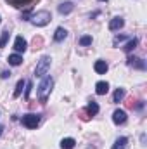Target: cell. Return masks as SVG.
<instances>
[{
	"instance_id": "obj_1",
	"label": "cell",
	"mask_w": 147,
	"mask_h": 149,
	"mask_svg": "<svg viewBox=\"0 0 147 149\" xmlns=\"http://www.w3.org/2000/svg\"><path fill=\"white\" fill-rule=\"evenodd\" d=\"M52 85H54L52 76H45V78L42 80V83L38 85V97H40V101H42V102H45V101H47V95L50 94Z\"/></svg>"
},
{
	"instance_id": "obj_2",
	"label": "cell",
	"mask_w": 147,
	"mask_h": 149,
	"mask_svg": "<svg viewBox=\"0 0 147 149\" xmlns=\"http://www.w3.org/2000/svg\"><path fill=\"white\" fill-rule=\"evenodd\" d=\"M50 19H52V16H50V12L49 10H38L37 14H33L31 16V23L35 24V26H45V24H49L50 23Z\"/></svg>"
},
{
	"instance_id": "obj_3",
	"label": "cell",
	"mask_w": 147,
	"mask_h": 149,
	"mask_svg": "<svg viewBox=\"0 0 147 149\" xmlns=\"http://www.w3.org/2000/svg\"><path fill=\"white\" fill-rule=\"evenodd\" d=\"M50 61H52V59H50L49 56H43V57L38 61L37 68H35V74H37V76H40V78H42V76H45V74H47V71L50 70Z\"/></svg>"
},
{
	"instance_id": "obj_4",
	"label": "cell",
	"mask_w": 147,
	"mask_h": 149,
	"mask_svg": "<svg viewBox=\"0 0 147 149\" xmlns=\"http://www.w3.org/2000/svg\"><path fill=\"white\" fill-rule=\"evenodd\" d=\"M21 121L26 128H37L38 123H40V116L38 114H24Z\"/></svg>"
},
{
	"instance_id": "obj_5",
	"label": "cell",
	"mask_w": 147,
	"mask_h": 149,
	"mask_svg": "<svg viewBox=\"0 0 147 149\" xmlns=\"http://www.w3.org/2000/svg\"><path fill=\"white\" fill-rule=\"evenodd\" d=\"M26 47H28V43H26V40H24V38L21 37V35H19V37H16V40H14V50H16L17 54H19V52H24V50H26Z\"/></svg>"
},
{
	"instance_id": "obj_6",
	"label": "cell",
	"mask_w": 147,
	"mask_h": 149,
	"mask_svg": "<svg viewBox=\"0 0 147 149\" xmlns=\"http://www.w3.org/2000/svg\"><path fill=\"white\" fill-rule=\"evenodd\" d=\"M112 121L116 125H123L126 121V113L123 111V109H116V111L112 113Z\"/></svg>"
},
{
	"instance_id": "obj_7",
	"label": "cell",
	"mask_w": 147,
	"mask_h": 149,
	"mask_svg": "<svg viewBox=\"0 0 147 149\" xmlns=\"http://www.w3.org/2000/svg\"><path fill=\"white\" fill-rule=\"evenodd\" d=\"M125 26V21L121 19V17H112L109 23V30L111 31H116V30H119V28H123Z\"/></svg>"
},
{
	"instance_id": "obj_8",
	"label": "cell",
	"mask_w": 147,
	"mask_h": 149,
	"mask_svg": "<svg viewBox=\"0 0 147 149\" xmlns=\"http://www.w3.org/2000/svg\"><path fill=\"white\" fill-rule=\"evenodd\" d=\"M95 92H97L99 95H106V94L109 92V83H107V81H99V83L95 85Z\"/></svg>"
},
{
	"instance_id": "obj_9",
	"label": "cell",
	"mask_w": 147,
	"mask_h": 149,
	"mask_svg": "<svg viewBox=\"0 0 147 149\" xmlns=\"http://www.w3.org/2000/svg\"><path fill=\"white\" fill-rule=\"evenodd\" d=\"M94 68H95V71H97L99 74H104L106 71H107V63H106V61H95Z\"/></svg>"
},
{
	"instance_id": "obj_10",
	"label": "cell",
	"mask_w": 147,
	"mask_h": 149,
	"mask_svg": "<svg viewBox=\"0 0 147 149\" xmlns=\"http://www.w3.org/2000/svg\"><path fill=\"white\" fill-rule=\"evenodd\" d=\"M9 64L10 66H19V64H23V56H19V54H12V56H9Z\"/></svg>"
},
{
	"instance_id": "obj_11",
	"label": "cell",
	"mask_w": 147,
	"mask_h": 149,
	"mask_svg": "<svg viewBox=\"0 0 147 149\" xmlns=\"http://www.w3.org/2000/svg\"><path fill=\"white\" fill-rule=\"evenodd\" d=\"M33 0H7V3H10L12 7H28L30 3H31Z\"/></svg>"
},
{
	"instance_id": "obj_12",
	"label": "cell",
	"mask_w": 147,
	"mask_h": 149,
	"mask_svg": "<svg viewBox=\"0 0 147 149\" xmlns=\"http://www.w3.org/2000/svg\"><path fill=\"white\" fill-rule=\"evenodd\" d=\"M73 9H74V5L71 2H62V3L59 5V12H61V14H69Z\"/></svg>"
},
{
	"instance_id": "obj_13",
	"label": "cell",
	"mask_w": 147,
	"mask_h": 149,
	"mask_svg": "<svg viewBox=\"0 0 147 149\" xmlns=\"http://www.w3.org/2000/svg\"><path fill=\"white\" fill-rule=\"evenodd\" d=\"M128 64H130V66H135V68H139V70H144V68H146L144 61L139 59V57H130V59H128Z\"/></svg>"
},
{
	"instance_id": "obj_14",
	"label": "cell",
	"mask_w": 147,
	"mask_h": 149,
	"mask_svg": "<svg viewBox=\"0 0 147 149\" xmlns=\"http://www.w3.org/2000/svg\"><path fill=\"white\" fill-rule=\"evenodd\" d=\"M66 37H68V31H66L64 28H57L55 33H54V40H55V42H62Z\"/></svg>"
},
{
	"instance_id": "obj_15",
	"label": "cell",
	"mask_w": 147,
	"mask_h": 149,
	"mask_svg": "<svg viewBox=\"0 0 147 149\" xmlns=\"http://www.w3.org/2000/svg\"><path fill=\"white\" fill-rule=\"evenodd\" d=\"M125 94H126L125 88H116V92H114V95H112V101H114V102H121L123 97H125Z\"/></svg>"
},
{
	"instance_id": "obj_16",
	"label": "cell",
	"mask_w": 147,
	"mask_h": 149,
	"mask_svg": "<svg viewBox=\"0 0 147 149\" xmlns=\"http://www.w3.org/2000/svg\"><path fill=\"white\" fill-rule=\"evenodd\" d=\"M74 139H71V137H68V139H62L61 141V148L62 149H73L74 148Z\"/></svg>"
},
{
	"instance_id": "obj_17",
	"label": "cell",
	"mask_w": 147,
	"mask_h": 149,
	"mask_svg": "<svg viewBox=\"0 0 147 149\" xmlns=\"http://www.w3.org/2000/svg\"><path fill=\"white\" fill-rule=\"evenodd\" d=\"M87 113H88L90 116H95V114L99 113V106H97V102H94V101H92V102L87 106Z\"/></svg>"
},
{
	"instance_id": "obj_18",
	"label": "cell",
	"mask_w": 147,
	"mask_h": 149,
	"mask_svg": "<svg viewBox=\"0 0 147 149\" xmlns=\"http://www.w3.org/2000/svg\"><path fill=\"white\" fill-rule=\"evenodd\" d=\"M135 47H137V38H132V40H128V43L123 47V50H125V52H132Z\"/></svg>"
},
{
	"instance_id": "obj_19",
	"label": "cell",
	"mask_w": 147,
	"mask_h": 149,
	"mask_svg": "<svg viewBox=\"0 0 147 149\" xmlns=\"http://www.w3.org/2000/svg\"><path fill=\"white\" fill-rule=\"evenodd\" d=\"M24 85H26V81H24V80H19V81H17V85H16V90H14V97H19V95H21V92H23Z\"/></svg>"
},
{
	"instance_id": "obj_20",
	"label": "cell",
	"mask_w": 147,
	"mask_h": 149,
	"mask_svg": "<svg viewBox=\"0 0 147 149\" xmlns=\"http://www.w3.org/2000/svg\"><path fill=\"white\" fill-rule=\"evenodd\" d=\"M126 137H119L116 142H114V146H112V149H125V146H126Z\"/></svg>"
},
{
	"instance_id": "obj_21",
	"label": "cell",
	"mask_w": 147,
	"mask_h": 149,
	"mask_svg": "<svg viewBox=\"0 0 147 149\" xmlns=\"http://www.w3.org/2000/svg\"><path fill=\"white\" fill-rule=\"evenodd\" d=\"M9 37H10V33H9V30H5V31L2 33V37H0V49L7 45V40H9Z\"/></svg>"
},
{
	"instance_id": "obj_22",
	"label": "cell",
	"mask_w": 147,
	"mask_h": 149,
	"mask_svg": "<svg viewBox=\"0 0 147 149\" xmlns=\"http://www.w3.org/2000/svg\"><path fill=\"white\" fill-rule=\"evenodd\" d=\"M80 45H83V47H88V45H92V37L90 35H85V37L80 38Z\"/></svg>"
},
{
	"instance_id": "obj_23",
	"label": "cell",
	"mask_w": 147,
	"mask_h": 149,
	"mask_svg": "<svg viewBox=\"0 0 147 149\" xmlns=\"http://www.w3.org/2000/svg\"><path fill=\"white\" fill-rule=\"evenodd\" d=\"M31 88H33L31 81H26V90H24V97H26V99L30 97V94H31Z\"/></svg>"
},
{
	"instance_id": "obj_24",
	"label": "cell",
	"mask_w": 147,
	"mask_h": 149,
	"mask_svg": "<svg viewBox=\"0 0 147 149\" xmlns=\"http://www.w3.org/2000/svg\"><path fill=\"white\" fill-rule=\"evenodd\" d=\"M30 12H31L30 9H28V10H24V12H23V16H21V19H28V17H30Z\"/></svg>"
},
{
	"instance_id": "obj_25",
	"label": "cell",
	"mask_w": 147,
	"mask_h": 149,
	"mask_svg": "<svg viewBox=\"0 0 147 149\" xmlns=\"http://www.w3.org/2000/svg\"><path fill=\"white\" fill-rule=\"evenodd\" d=\"M0 76H2V78H9V76H10V71H2Z\"/></svg>"
},
{
	"instance_id": "obj_26",
	"label": "cell",
	"mask_w": 147,
	"mask_h": 149,
	"mask_svg": "<svg viewBox=\"0 0 147 149\" xmlns=\"http://www.w3.org/2000/svg\"><path fill=\"white\" fill-rule=\"evenodd\" d=\"M2 130H3V127H2V125H0V135H2Z\"/></svg>"
},
{
	"instance_id": "obj_27",
	"label": "cell",
	"mask_w": 147,
	"mask_h": 149,
	"mask_svg": "<svg viewBox=\"0 0 147 149\" xmlns=\"http://www.w3.org/2000/svg\"><path fill=\"white\" fill-rule=\"evenodd\" d=\"M99 2H106V0H99Z\"/></svg>"
},
{
	"instance_id": "obj_28",
	"label": "cell",
	"mask_w": 147,
	"mask_h": 149,
	"mask_svg": "<svg viewBox=\"0 0 147 149\" xmlns=\"http://www.w3.org/2000/svg\"><path fill=\"white\" fill-rule=\"evenodd\" d=\"M0 21H2V17H0Z\"/></svg>"
}]
</instances>
